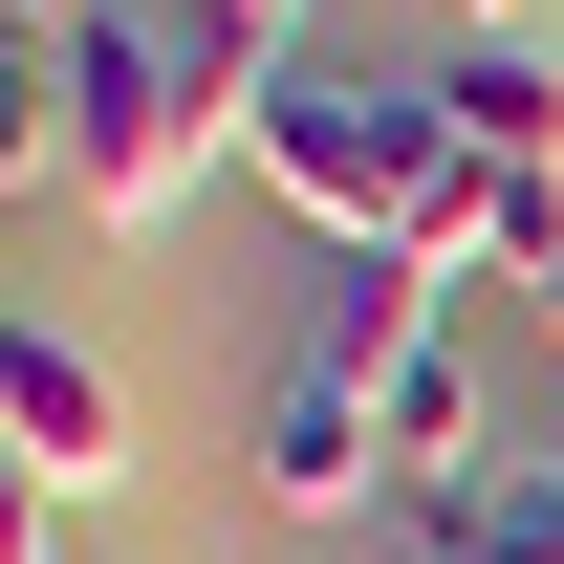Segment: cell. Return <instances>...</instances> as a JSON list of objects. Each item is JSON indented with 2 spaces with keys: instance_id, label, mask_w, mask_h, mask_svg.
<instances>
[{
  "instance_id": "1",
  "label": "cell",
  "mask_w": 564,
  "mask_h": 564,
  "mask_svg": "<svg viewBox=\"0 0 564 564\" xmlns=\"http://www.w3.org/2000/svg\"><path fill=\"white\" fill-rule=\"evenodd\" d=\"M217 152H239V109H217L196 22H131V0H109V22H66V44H22V174H44L66 217L152 239Z\"/></svg>"
},
{
  "instance_id": "7",
  "label": "cell",
  "mask_w": 564,
  "mask_h": 564,
  "mask_svg": "<svg viewBox=\"0 0 564 564\" xmlns=\"http://www.w3.org/2000/svg\"><path fill=\"white\" fill-rule=\"evenodd\" d=\"M369 434H391V478H413V499H478V369H456V326L369 391Z\"/></svg>"
},
{
  "instance_id": "8",
  "label": "cell",
  "mask_w": 564,
  "mask_h": 564,
  "mask_svg": "<svg viewBox=\"0 0 564 564\" xmlns=\"http://www.w3.org/2000/svg\"><path fill=\"white\" fill-rule=\"evenodd\" d=\"M434 564H564V456H499L478 499H413Z\"/></svg>"
},
{
  "instance_id": "2",
  "label": "cell",
  "mask_w": 564,
  "mask_h": 564,
  "mask_svg": "<svg viewBox=\"0 0 564 564\" xmlns=\"http://www.w3.org/2000/svg\"><path fill=\"white\" fill-rule=\"evenodd\" d=\"M239 174H261L326 261H369V239H413V196L456 174V109H434V66H369V44H282V87H261V131H239Z\"/></svg>"
},
{
  "instance_id": "3",
  "label": "cell",
  "mask_w": 564,
  "mask_h": 564,
  "mask_svg": "<svg viewBox=\"0 0 564 564\" xmlns=\"http://www.w3.org/2000/svg\"><path fill=\"white\" fill-rule=\"evenodd\" d=\"M0 456H22V499H44V521H87V499L131 478V391H109V348H66L44 304L0 326Z\"/></svg>"
},
{
  "instance_id": "12",
  "label": "cell",
  "mask_w": 564,
  "mask_h": 564,
  "mask_svg": "<svg viewBox=\"0 0 564 564\" xmlns=\"http://www.w3.org/2000/svg\"><path fill=\"white\" fill-rule=\"evenodd\" d=\"M478 22H521V0H478Z\"/></svg>"
},
{
  "instance_id": "10",
  "label": "cell",
  "mask_w": 564,
  "mask_h": 564,
  "mask_svg": "<svg viewBox=\"0 0 564 564\" xmlns=\"http://www.w3.org/2000/svg\"><path fill=\"white\" fill-rule=\"evenodd\" d=\"M196 22H261V44H304V0H196Z\"/></svg>"
},
{
  "instance_id": "5",
  "label": "cell",
  "mask_w": 564,
  "mask_h": 564,
  "mask_svg": "<svg viewBox=\"0 0 564 564\" xmlns=\"http://www.w3.org/2000/svg\"><path fill=\"white\" fill-rule=\"evenodd\" d=\"M413 348H434V282L391 261V239H369V261H326V282H304V326H282V369H326V391H391Z\"/></svg>"
},
{
  "instance_id": "9",
  "label": "cell",
  "mask_w": 564,
  "mask_h": 564,
  "mask_svg": "<svg viewBox=\"0 0 564 564\" xmlns=\"http://www.w3.org/2000/svg\"><path fill=\"white\" fill-rule=\"evenodd\" d=\"M0 22H22V44H66V22H109V0H0Z\"/></svg>"
},
{
  "instance_id": "11",
  "label": "cell",
  "mask_w": 564,
  "mask_h": 564,
  "mask_svg": "<svg viewBox=\"0 0 564 564\" xmlns=\"http://www.w3.org/2000/svg\"><path fill=\"white\" fill-rule=\"evenodd\" d=\"M521 304H543V348H564V261H543V282H521Z\"/></svg>"
},
{
  "instance_id": "4",
  "label": "cell",
  "mask_w": 564,
  "mask_h": 564,
  "mask_svg": "<svg viewBox=\"0 0 564 564\" xmlns=\"http://www.w3.org/2000/svg\"><path fill=\"white\" fill-rule=\"evenodd\" d=\"M239 478H261V521H369V499H391V434H369V391H326V369H261Z\"/></svg>"
},
{
  "instance_id": "6",
  "label": "cell",
  "mask_w": 564,
  "mask_h": 564,
  "mask_svg": "<svg viewBox=\"0 0 564 564\" xmlns=\"http://www.w3.org/2000/svg\"><path fill=\"white\" fill-rule=\"evenodd\" d=\"M434 109H456L478 174H564V44H521V22H478V44L434 66Z\"/></svg>"
}]
</instances>
